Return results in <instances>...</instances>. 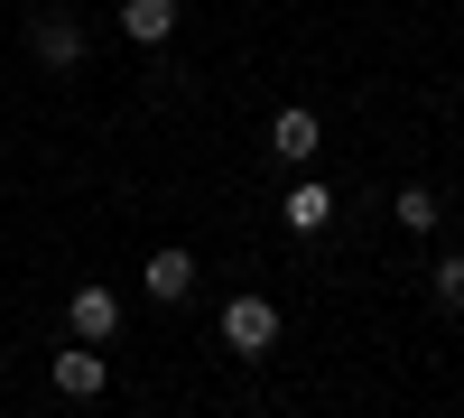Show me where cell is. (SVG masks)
Listing matches in <instances>:
<instances>
[{"mask_svg": "<svg viewBox=\"0 0 464 418\" xmlns=\"http://www.w3.org/2000/svg\"><path fill=\"white\" fill-rule=\"evenodd\" d=\"M223 345L232 354H269L279 345V307H269V297H232L223 307Z\"/></svg>", "mask_w": 464, "mask_h": 418, "instance_id": "obj_1", "label": "cell"}, {"mask_svg": "<svg viewBox=\"0 0 464 418\" xmlns=\"http://www.w3.org/2000/svg\"><path fill=\"white\" fill-rule=\"evenodd\" d=\"M28 47H37V65H47V74H74V65H84V28H74L65 10H47V19L28 28Z\"/></svg>", "mask_w": 464, "mask_h": 418, "instance_id": "obj_2", "label": "cell"}, {"mask_svg": "<svg viewBox=\"0 0 464 418\" xmlns=\"http://www.w3.org/2000/svg\"><path fill=\"white\" fill-rule=\"evenodd\" d=\"M65 326H74V345H111V326H121V297H111V288H74Z\"/></svg>", "mask_w": 464, "mask_h": 418, "instance_id": "obj_3", "label": "cell"}, {"mask_svg": "<svg viewBox=\"0 0 464 418\" xmlns=\"http://www.w3.org/2000/svg\"><path fill=\"white\" fill-rule=\"evenodd\" d=\"M316 140H325V122H316V112H306V102H288L279 122H269V149H279L288 168H306V159H316Z\"/></svg>", "mask_w": 464, "mask_h": 418, "instance_id": "obj_4", "label": "cell"}, {"mask_svg": "<svg viewBox=\"0 0 464 418\" xmlns=\"http://www.w3.org/2000/svg\"><path fill=\"white\" fill-rule=\"evenodd\" d=\"M121 37L130 47H168L177 37V0H121Z\"/></svg>", "mask_w": 464, "mask_h": 418, "instance_id": "obj_5", "label": "cell"}, {"mask_svg": "<svg viewBox=\"0 0 464 418\" xmlns=\"http://www.w3.org/2000/svg\"><path fill=\"white\" fill-rule=\"evenodd\" d=\"M279 214H288V233H325V223H334V186H316V177H297Z\"/></svg>", "mask_w": 464, "mask_h": 418, "instance_id": "obj_6", "label": "cell"}, {"mask_svg": "<svg viewBox=\"0 0 464 418\" xmlns=\"http://www.w3.org/2000/svg\"><path fill=\"white\" fill-rule=\"evenodd\" d=\"M102 382H111V372H102V354H93V345L56 354V391H65V400H102Z\"/></svg>", "mask_w": 464, "mask_h": 418, "instance_id": "obj_7", "label": "cell"}, {"mask_svg": "<svg viewBox=\"0 0 464 418\" xmlns=\"http://www.w3.org/2000/svg\"><path fill=\"white\" fill-rule=\"evenodd\" d=\"M186 288H196V260H186V251H149V297H159V307H177Z\"/></svg>", "mask_w": 464, "mask_h": 418, "instance_id": "obj_8", "label": "cell"}, {"mask_svg": "<svg viewBox=\"0 0 464 418\" xmlns=\"http://www.w3.org/2000/svg\"><path fill=\"white\" fill-rule=\"evenodd\" d=\"M400 223H409V233H428V223H437V196H428V186H400V205H391Z\"/></svg>", "mask_w": 464, "mask_h": 418, "instance_id": "obj_9", "label": "cell"}, {"mask_svg": "<svg viewBox=\"0 0 464 418\" xmlns=\"http://www.w3.org/2000/svg\"><path fill=\"white\" fill-rule=\"evenodd\" d=\"M437 307H455V316H464V251H446V260H437Z\"/></svg>", "mask_w": 464, "mask_h": 418, "instance_id": "obj_10", "label": "cell"}]
</instances>
